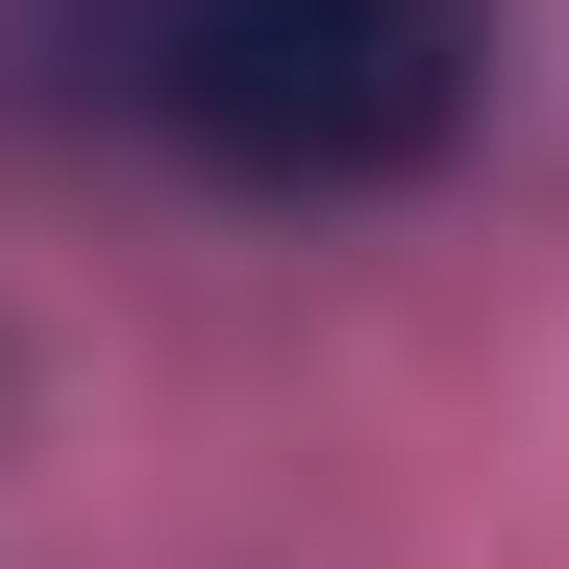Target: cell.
<instances>
[{
    "label": "cell",
    "instance_id": "1",
    "mask_svg": "<svg viewBox=\"0 0 569 569\" xmlns=\"http://www.w3.org/2000/svg\"><path fill=\"white\" fill-rule=\"evenodd\" d=\"M124 124H173L248 199H371L470 124L496 74V0H100Z\"/></svg>",
    "mask_w": 569,
    "mask_h": 569
}]
</instances>
